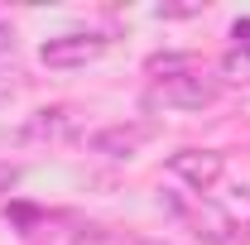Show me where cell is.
I'll use <instances>...</instances> for the list:
<instances>
[{"mask_svg":"<svg viewBox=\"0 0 250 245\" xmlns=\"http://www.w3.org/2000/svg\"><path fill=\"white\" fill-rule=\"evenodd\" d=\"M154 135H159V121H125V125H106V130L87 135V149L106 154V159H135Z\"/></svg>","mask_w":250,"mask_h":245,"instance_id":"7a4b0ae2","label":"cell"},{"mask_svg":"<svg viewBox=\"0 0 250 245\" xmlns=\"http://www.w3.org/2000/svg\"><path fill=\"white\" fill-rule=\"evenodd\" d=\"M121 245H168V241H149V236H135V241H121Z\"/></svg>","mask_w":250,"mask_h":245,"instance_id":"7c38bea8","label":"cell"},{"mask_svg":"<svg viewBox=\"0 0 250 245\" xmlns=\"http://www.w3.org/2000/svg\"><path fill=\"white\" fill-rule=\"evenodd\" d=\"M10 48H15V29L0 20V53H10Z\"/></svg>","mask_w":250,"mask_h":245,"instance_id":"8fae6325","label":"cell"},{"mask_svg":"<svg viewBox=\"0 0 250 245\" xmlns=\"http://www.w3.org/2000/svg\"><path fill=\"white\" fill-rule=\"evenodd\" d=\"M149 67L164 77H178V72H192V58L188 53H159V58H149Z\"/></svg>","mask_w":250,"mask_h":245,"instance_id":"8992f818","label":"cell"},{"mask_svg":"<svg viewBox=\"0 0 250 245\" xmlns=\"http://www.w3.org/2000/svg\"><path fill=\"white\" fill-rule=\"evenodd\" d=\"M221 96V87L202 72H178V77H159L154 87L145 92L149 111H202Z\"/></svg>","mask_w":250,"mask_h":245,"instance_id":"6da1fadb","label":"cell"},{"mask_svg":"<svg viewBox=\"0 0 250 245\" xmlns=\"http://www.w3.org/2000/svg\"><path fill=\"white\" fill-rule=\"evenodd\" d=\"M106 53V39L101 34H58V39H48L43 48H39V58L43 67H53V72H72V67H87Z\"/></svg>","mask_w":250,"mask_h":245,"instance_id":"3957f363","label":"cell"},{"mask_svg":"<svg viewBox=\"0 0 250 245\" xmlns=\"http://www.w3.org/2000/svg\"><path fill=\"white\" fill-rule=\"evenodd\" d=\"M62 130H67V111H34V121L24 125L29 140H58Z\"/></svg>","mask_w":250,"mask_h":245,"instance_id":"5b68a950","label":"cell"},{"mask_svg":"<svg viewBox=\"0 0 250 245\" xmlns=\"http://www.w3.org/2000/svg\"><path fill=\"white\" fill-rule=\"evenodd\" d=\"M236 48H250V20H236Z\"/></svg>","mask_w":250,"mask_h":245,"instance_id":"30bf717a","label":"cell"},{"mask_svg":"<svg viewBox=\"0 0 250 245\" xmlns=\"http://www.w3.org/2000/svg\"><path fill=\"white\" fill-rule=\"evenodd\" d=\"M0 106H10V87H0Z\"/></svg>","mask_w":250,"mask_h":245,"instance_id":"4fadbf2b","label":"cell"},{"mask_svg":"<svg viewBox=\"0 0 250 245\" xmlns=\"http://www.w3.org/2000/svg\"><path fill=\"white\" fill-rule=\"evenodd\" d=\"M15 183H20V168H15V163H0V197H5Z\"/></svg>","mask_w":250,"mask_h":245,"instance_id":"9c48e42d","label":"cell"},{"mask_svg":"<svg viewBox=\"0 0 250 245\" xmlns=\"http://www.w3.org/2000/svg\"><path fill=\"white\" fill-rule=\"evenodd\" d=\"M168 173L183 178L192 192H207L226 173V154L221 149H178V154H168Z\"/></svg>","mask_w":250,"mask_h":245,"instance_id":"277c9868","label":"cell"},{"mask_svg":"<svg viewBox=\"0 0 250 245\" xmlns=\"http://www.w3.org/2000/svg\"><path fill=\"white\" fill-rule=\"evenodd\" d=\"M188 15H202V5H159V20H188Z\"/></svg>","mask_w":250,"mask_h":245,"instance_id":"ba28073f","label":"cell"},{"mask_svg":"<svg viewBox=\"0 0 250 245\" xmlns=\"http://www.w3.org/2000/svg\"><path fill=\"white\" fill-rule=\"evenodd\" d=\"M221 67H226L231 77H250V48H231V53L221 58Z\"/></svg>","mask_w":250,"mask_h":245,"instance_id":"52a82bcc","label":"cell"}]
</instances>
